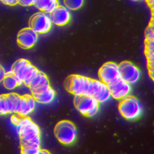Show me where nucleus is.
Here are the masks:
<instances>
[{"instance_id":"17","label":"nucleus","mask_w":154,"mask_h":154,"mask_svg":"<svg viewBox=\"0 0 154 154\" xmlns=\"http://www.w3.org/2000/svg\"><path fill=\"white\" fill-rule=\"evenodd\" d=\"M20 96L16 93H9L5 94V100L8 113L14 112L16 105Z\"/></svg>"},{"instance_id":"35","label":"nucleus","mask_w":154,"mask_h":154,"mask_svg":"<svg viewBox=\"0 0 154 154\" xmlns=\"http://www.w3.org/2000/svg\"><path fill=\"white\" fill-rule=\"evenodd\" d=\"M131 1H138V0H131Z\"/></svg>"},{"instance_id":"25","label":"nucleus","mask_w":154,"mask_h":154,"mask_svg":"<svg viewBox=\"0 0 154 154\" xmlns=\"http://www.w3.org/2000/svg\"><path fill=\"white\" fill-rule=\"evenodd\" d=\"M25 96L28 102V104H29L31 110L32 111L34 109L35 105V100L34 97L32 96H29V95H25Z\"/></svg>"},{"instance_id":"9","label":"nucleus","mask_w":154,"mask_h":154,"mask_svg":"<svg viewBox=\"0 0 154 154\" xmlns=\"http://www.w3.org/2000/svg\"><path fill=\"white\" fill-rule=\"evenodd\" d=\"M37 34L29 27L22 29L17 34V43L23 49L32 48L37 40Z\"/></svg>"},{"instance_id":"28","label":"nucleus","mask_w":154,"mask_h":154,"mask_svg":"<svg viewBox=\"0 0 154 154\" xmlns=\"http://www.w3.org/2000/svg\"><path fill=\"white\" fill-rule=\"evenodd\" d=\"M22 100H23V96H20L19 98L18 99L16 105V108H15V111L14 112H17V114L19 112L21 106H22Z\"/></svg>"},{"instance_id":"32","label":"nucleus","mask_w":154,"mask_h":154,"mask_svg":"<svg viewBox=\"0 0 154 154\" xmlns=\"http://www.w3.org/2000/svg\"><path fill=\"white\" fill-rule=\"evenodd\" d=\"M148 68H154V60L151 61H147Z\"/></svg>"},{"instance_id":"15","label":"nucleus","mask_w":154,"mask_h":154,"mask_svg":"<svg viewBox=\"0 0 154 154\" xmlns=\"http://www.w3.org/2000/svg\"><path fill=\"white\" fill-rule=\"evenodd\" d=\"M48 85H49V82L47 76L43 72L39 71L36 76L31 80L28 87L30 90H32L40 87Z\"/></svg>"},{"instance_id":"14","label":"nucleus","mask_w":154,"mask_h":154,"mask_svg":"<svg viewBox=\"0 0 154 154\" xmlns=\"http://www.w3.org/2000/svg\"><path fill=\"white\" fill-rule=\"evenodd\" d=\"M2 82L4 86L8 90H12L17 86L20 85L23 83L22 81L15 75L11 70L5 72V76Z\"/></svg>"},{"instance_id":"36","label":"nucleus","mask_w":154,"mask_h":154,"mask_svg":"<svg viewBox=\"0 0 154 154\" xmlns=\"http://www.w3.org/2000/svg\"><path fill=\"white\" fill-rule=\"evenodd\" d=\"M1 67H2V66H0V70H1Z\"/></svg>"},{"instance_id":"13","label":"nucleus","mask_w":154,"mask_h":154,"mask_svg":"<svg viewBox=\"0 0 154 154\" xmlns=\"http://www.w3.org/2000/svg\"><path fill=\"white\" fill-rule=\"evenodd\" d=\"M34 5L42 12L49 14L59 5L58 0H35Z\"/></svg>"},{"instance_id":"8","label":"nucleus","mask_w":154,"mask_h":154,"mask_svg":"<svg viewBox=\"0 0 154 154\" xmlns=\"http://www.w3.org/2000/svg\"><path fill=\"white\" fill-rule=\"evenodd\" d=\"M88 95L94 97L99 103L107 101L111 97L108 86L100 80L96 79H92Z\"/></svg>"},{"instance_id":"21","label":"nucleus","mask_w":154,"mask_h":154,"mask_svg":"<svg viewBox=\"0 0 154 154\" xmlns=\"http://www.w3.org/2000/svg\"><path fill=\"white\" fill-rule=\"evenodd\" d=\"M40 150L38 145L21 147V154H38Z\"/></svg>"},{"instance_id":"29","label":"nucleus","mask_w":154,"mask_h":154,"mask_svg":"<svg viewBox=\"0 0 154 154\" xmlns=\"http://www.w3.org/2000/svg\"><path fill=\"white\" fill-rule=\"evenodd\" d=\"M2 3L8 5H14L18 4L19 0H0Z\"/></svg>"},{"instance_id":"1","label":"nucleus","mask_w":154,"mask_h":154,"mask_svg":"<svg viewBox=\"0 0 154 154\" xmlns=\"http://www.w3.org/2000/svg\"><path fill=\"white\" fill-rule=\"evenodd\" d=\"M92 79L79 75H72L67 77L65 82L66 90L75 96L88 95Z\"/></svg>"},{"instance_id":"3","label":"nucleus","mask_w":154,"mask_h":154,"mask_svg":"<svg viewBox=\"0 0 154 154\" xmlns=\"http://www.w3.org/2000/svg\"><path fill=\"white\" fill-rule=\"evenodd\" d=\"M54 133L57 140L62 144L69 145L76 140L77 132L75 125L69 120H61L55 127Z\"/></svg>"},{"instance_id":"12","label":"nucleus","mask_w":154,"mask_h":154,"mask_svg":"<svg viewBox=\"0 0 154 154\" xmlns=\"http://www.w3.org/2000/svg\"><path fill=\"white\" fill-rule=\"evenodd\" d=\"M16 130L19 137L29 134H40L38 126L28 117L19 119L16 125Z\"/></svg>"},{"instance_id":"11","label":"nucleus","mask_w":154,"mask_h":154,"mask_svg":"<svg viewBox=\"0 0 154 154\" xmlns=\"http://www.w3.org/2000/svg\"><path fill=\"white\" fill-rule=\"evenodd\" d=\"M49 16L52 23L60 26L66 25L69 23L71 18L69 10L66 7L60 5L49 13Z\"/></svg>"},{"instance_id":"30","label":"nucleus","mask_w":154,"mask_h":154,"mask_svg":"<svg viewBox=\"0 0 154 154\" xmlns=\"http://www.w3.org/2000/svg\"><path fill=\"white\" fill-rule=\"evenodd\" d=\"M5 76V72L4 68L2 67H1V70H0V82L3 81Z\"/></svg>"},{"instance_id":"34","label":"nucleus","mask_w":154,"mask_h":154,"mask_svg":"<svg viewBox=\"0 0 154 154\" xmlns=\"http://www.w3.org/2000/svg\"><path fill=\"white\" fill-rule=\"evenodd\" d=\"M0 115H2V111H1V106H0Z\"/></svg>"},{"instance_id":"20","label":"nucleus","mask_w":154,"mask_h":154,"mask_svg":"<svg viewBox=\"0 0 154 154\" xmlns=\"http://www.w3.org/2000/svg\"><path fill=\"white\" fill-rule=\"evenodd\" d=\"M31 111H32V110L28 104V102L25 96H23L22 106H21L20 111L18 113V114L22 116V117H25V116H27Z\"/></svg>"},{"instance_id":"6","label":"nucleus","mask_w":154,"mask_h":154,"mask_svg":"<svg viewBox=\"0 0 154 154\" xmlns=\"http://www.w3.org/2000/svg\"><path fill=\"white\" fill-rule=\"evenodd\" d=\"M98 74L100 81L107 86L121 78L118 64L113 62L103 64L100 67Z\"/></svg>"},{"instance_id":"2","label":"nucleus","mask_w":154,"mask_h":154,"mask_svg":"<svg viewBox=\"0 0 154 154\" xmlns=\"http://www.w3.org/2000/svg\"><path fill=\"white\" fill-rule=\"evenodd\" d=\"M119 111L123 118L128 120H132L141 116L143 108L141 103L135 97L128 95L120 100Z\"/></svg>"},{"instance_id":"4","label":"nucleus","mask_w":154,"mask_h":154,"mask_svg":"<svg viewBox=\"0 0 154 154\" xmlns=\"http://www.w3.org/2000/svg\"><path fill=\"white\" fill-rule=\"evenodd\" d=\"M74 105L81 114L87 117L94 116L99 110V103L94 97L88 95L75 96Z\"/></svg>"},{"instance_id":"10","label":"nucleus","mask_w":154,"mask_h":154,"mask_svg":"<svg viewBox=\"0 0 154 154\" xmlns=\"http://www.w3.org/2000/svg\"><path fill=\"white\" fill-rule=\"evenodd\" d=\"M108 87L111 91V97L117 100H122L128 96L131 90V85L122 78L110 84Z\"/></svg>"},{"instance_id":"26","label":"nucleus","mask_w":154,"mask_h":154,"mask_svg":"<svg viewBox=\"0 0 154 154\" xmlns=\"http://www.w3.org/2000/svg\"><path fill=\"white\" fill-rule=\"evenodd\" d=\"M145 36H146V40H154V32L152 31L149 26H147V29H146Z\"/></svg>"},{"instance_id":"7","label":"nucleus","mask_w":154,"mask_h":154,"mask_svg":"<svg viewBox=\"0 0 154 154\" xmlns=\"http://www.w3.org/2000/svg\"><path fill=\"white\" fill-rule=\"evenodd\" d=\"M120 78L130 85L135 83L140 76V71L132 63L124 61L118 64Z\"/></svg>"},{"instance_id":"24","label":"nucleus","mask_w":154,"mask_h":154,"mask_svg":"<svg viewBox=\"0 0 154 154\" xmlns=\"http://www.w3.org/2000/svg\"><path fill=\"white\" fill-rule=\"evenodd\" d=\"M0 106L2 115L8 114V110L7 107V103L5 100V95H0Z\"/></svg>"},{"instance_id":"27","label":"nucleus","mask_w":154,"mask_h":154,"mask_svg":"<svg viewBox=\"0 0 154 154\" xmlns=\"http://www.w3.org/2000/svg\"><path fill=\"white\" fill-rule=\"evenodd\" d=\"M35 0H19L18 4L22 6H30L34 5Z\"/></svg>"},{"instance_id":"5","label":"nucleus","mask_w":154,"mask_h":154,"mask_svg":"<svg viewBox=\"0 0 154 154\" xmlns=\"http://www.w3.org/2000/svg\"><path fill=\"white\" fill-rule=\"evenodd\" d=\"M52 22L49 15L43 12L33 14L29 20V27L37 34H45L51 28Z\"/></svg>"},{"instance_id":"31","label":"nucleus","mask_w":154,"mask_h":154,"mask_svg":"<svg viewBox=\"0 0 154 154\" xmlns=\"http://www.w3.org/2000/svg\"><path fill=\"white\" fill-rule=\"evenodd\" d=\"M150 77L154 81V68H148Z\"/></svg>"},{"instance_id":"22","label":"nucleus","mask_w":154,"mask_h":154,"mask_svg":"<svg viewBox=\"0 0 154 154\" xmlns=\"http://www.w3.org/2000/svg\"><path fill=\"white\" fill-rule=\"evenodd\" d=\"M40 70H38L37 69L35 68L34 69L31 70L30 72H29L24 77L23 79V83H24L25 85H26V86L28 87L30 82L31 81V80L36 76V75L38 73Z\"/></svg>"},{"instance_id":"23","label":"nucleus","mask_w":154,"mask_h":154,"mask_svg":"<svg viewBox=\"0 0 154 154\" xmlns=\"http://www.w3.org/2000/svg\"><path fill=\"white\" fill-rule=\"evenodd\" d=\"M29 61L27 60H26V59H23V58L19 59V60H17L14 63H13V64L11 66V70L14 73L21 66H22L23 64H26V63H27Z\"/></svg>"},{"instance_id":"19","label":"nucleus","mask_w":154,"mask_h":154,"mask_svg":"<svg viewBox=\"0 0 154 154\" xmlns=\"http://www.w3.org/2000/svg\"><path fill=\"white\" fill-rule=\"evenodd\" d=\"M64 7L71 10L79 9L84 4V0H63Z\"/></svg>"},{"instance_id":"18","label":"nucleus","mask_w":154,"mask_h":154,"mask_svg":"<svg viewBox=\"0 0 154 154\" xmlns=\"http://www.w3.org/2000/svg\"><path fill=\"white\" fill-rule=\"evenodd\" d=\"M35 67L32 66L29 62L23 64L22 66H21L19 68H18L16 71H15L13 73L16 75L21 81H22L23 82V79L24 78V77L26 75V74L30 72L31 70L34 69Z\"/></svg>"},{"instance_id":"16","label":"nucleus","mask_w":154,"mask_h":154,"mask_svg":"<svg viewBox=\"0 0 154 154\" xmlns=\"http://www.w3.org/2000/svg\"><path fill=\"white\" fill-rule=\"evenodd\" d=\"M55 95V91L49 87V88L46 91L39 94H32V96L34 97L35 101L39 103H49L54 100Z\"/></svg>"},{"instance_id":"33","label":"nucleus","mask_w":154,"mask_h":154,"mask_svg":"<svg viewBox=\"0 0 154 154\" xmlns=\"http://www.w3.org/2000/svg\"><path fill=\"white\" fill-rule=\"evenodd\" d=\"M38 154H51V153L45 149H40L38 152Z\"/></svg>"}]
</instances>
